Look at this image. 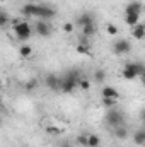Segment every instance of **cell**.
I'll return each mask as SVG.
<instances>
[{"label":"cell","instance_id":"obj_11","mask_svg":"<svg viewBox=\"0 0 145 147\" xmlns=\"http://www.w3.org/2000/svg\"><path fill=\"white\" fill-rule=\"evenodd\" d=\"M94 22V17H92V14H89V12H84V14H80L79 17H77V26H80V28H84V26H87V24H92Z\"/></svg>","mask_w":145,"mask_h":147},{"label":"cell","instance_id":"obj_13","mask_svg":"<svg viewBox=\"0 0 145 147\" xmlns=\"http://www.w3.org/2000/svg\"><path fill=\"white\" fill-rule=\"evenodd\" d=\"M113 135H114L118 140H125V139H128V128H126L125 125L114 127V128H113Z\"/></svg>","mask_w":145,"mask_h":147},{"label":"cell","instance_id":"obj_14","mask_svg":"<svg viewBox=\"0 0 145 147\" xmlns=\"http://www.w3.org/2000/svg\"><path fill=\"white\" fill-rule=\"evenodd\" d=\"M101 96L103 98H113V99H118L119 98V92L113 87V86H104L101 89Z\"/></svg>","mask_w":145,"mask_h":147},{"label":"cell","instance_id":"obj_26","mask_svg":"<svg viewBox=\"0 0 145 147\" xmlns=\"http://www.w3.org/2000/svg\"><path fill=\"white\" fill-rule=\"evenodd\" d=\"M77 87H80L82 91H89V89H91V82H89L87 79H84V77H82V79L77 82Z\"/></svg>","mask_w":145,"mask_h":147},{"label":"cell","instance_id":"obj_5","mask_svg":"<svg viewBox=\"0 0 145 147\" xmlns=\"http://www.w3.org/2000/svg\"><path fill=\"white\" fill-rule=\"evenodd\" d=\"M113 51H114V55H128L132 51V43L128 39H123V38L116 39L113 43Z\"/></svg>","mask_w":145,"mask_h":147},{"label":"cell","instance_id":"obj_1","mask_svg":"<svg viewBox=\"0 0 145 147\" xmlns=\"http://www.w3.org/2000/svg\"><path fill=\"white\" fill-rule=\"evenodd\" d=\"M121 74H123V79H126V80H133L137 77H142L144 79L145 65L142 62H128V63H125Z\"/></svg>","mask_w":145,"mask_h":147},{"label":"cell","instance_id":"obj_22","mask_svg":"<svg viewBox=\"0 0 145 147\" xmlns=\"http://www.w3.org/2000/svg\"><path fill=\"white\" fill-rule=\"evenodd\" d=\"M77 51H79L80 55H91V46H89V43H87V41H82L80 45H77Z\"/></svg>","mask_w":145,"mask_h":147},{"label":"cell","instance_id":"obj_20","mask_svg":"<svg viewBox=\"0 0 145 147\" xmlns=\"http://www.w3.org/2000/svg\"><path fill=\"white\" fill-rule=\"evenodd\" d=\"M96 146H101V139H99V135H96V134L87 135V147H96Z\"/></svg>","mask_w":145,"mask_h":147},{"label":"cell","instance_id":"obj_25","mask_svg":"<svg viewBox=\"0 0 145 147\" xmlns=\"http://www.w3.org/2000/svg\"><path fill=\"white\" fill-rule=\"evenodd\" d=\"M44 132L50 134V135H62V134H63V128H58V127H46Z\"/></svg>","mask_w":145,"mask_h":147},{"label":"cell","instance_id":"obj_28","mask_svg":"<svg viewBox=\"0 0 145 147\" xmlns=\"http://www.w3.org/2000/svg\"><path fill=\"white\" fill-rule=\"evenodd\" d=\"M75 142H77V146H80V147H87V135H77Z\"/></svg>","mask_w":145,"mask_h":147},{"label":"cell","instance_id":"obj_23","mask_svg":"<svg viewBox=\"0 0 145 147\" xmlns=\"http://www.w3.org/2000/svg\"><path fill=\"white\" fill-rule=\"evenodd\" d=\"M39 87V82H38V79H29L26 84H24V89L28 91V92H31V91H34Z\"/></svg>","mask_w":145,"mask_h":147},{"label":"cell","instance_id":"obj_9","mask_svg":"<svg viewBox=\"0 0 145 147\" xmlns=\"http://www.w3.org/2000/svg\"><path fill=\"white\" fill-rule=\"evenodd\" d=\"M142 10H144V3L138 2V0H133V2H130V3L126 5L125 14H138V16H140Z\"/></svg>","mask_w":145,"mask_h":147},{"label":"cell","instance_id":"obj_12","mask_svg":"<svg viewBox=\"0 0 145 147\" xmlns=\"http://www.w3.org/2000/svg\"><path fill=\"white\" fill-rule=\"evenodd\" d=\"M132 36L135 38V39H138V41H142L145 38V26L142 22H138V24H135L132 28Z\"/></svg>","mask_w":145,"mask_h":147},{"label":"cell","instance_id":"obj_15","mask_svg":"<svg viewBox=\"0 0 145 147\" xmlns=\"http://www.w3.org/2000/svg\"><path fill=\"white\" fill-rule=\"evenodd\" d=\"M133 142L138 147H144V144H145V130L144 128H138V130L133 134Z\"/></svg>","mask_w":145,"mask_h":147},{"label":"cell","instance_id":"obj_10","mask_svg":"<svg viewBox=\"0 0 145 147\" xmlns=\"http://www.w3.org/2000/svg\"><path fill=\"white\" fill-rule=\"evenodd\" d=\"M44 82H46V87L51 89V91H58V87H60V77L55 75V74L46 75V80Z\"/></svg>","mask_w":145,"mask_h":147},{"label":"cell","instance_id":"obj_2","mask_svg":"<svg viewBox=\"0 0 145 147\" xmlns=\"http://www.w3.org/2000/svg\"><path fill=\"white\" fill-rule=\"evenodd\" d=\"M12 24H14V33H15V36L19 41H26V39H29L31 34H33V28L29 26V22L28 21H22V19H14L12 21Z\"/></svg>","mask_w":145,"mask_h":147},{"label":"cell","instance_id":"obj_3","mask_svg":"<svg viewBox=\"0 0 145 147\" xmlns=\"http://www.w3.org/2000/svg\"><path fill=\"white\" fill-rule=\"evenodd\" d=\"M106 123H108L109 127H119V125H125V113L121 110H118L116 106L114 108H109L108 113H106Z\"/></svg>","mask_w":145,"mask_h":147},{"label":"cell","instance_id":"obj_30","mask_svg":"<svg viewBox=\"0 0 145 147\" xmlns=\"http://www.w3.org/2000/svg\"><path fill=\"white\" fill-rule=\"evenodd\" d=\"M58 147H72V144H70L68 140H63V142H60V144H58Z\"/></svg>","mask_w":145,"mask_h":147},{"label":"cell","instance_id":"obj_21","mask_svg":"<svg viewBox=\"0 0 145 147\" xmlns=\"http://www.w3.org/2000/svg\"><path fill=\"white\" fill-rule=\"evenodd\" d=\"M19 55H21L22 58H29V57L33 55V46H29V45H22V46L19 48Z\"/></svg>","mask_w":145,"mask_h":147},{"label":"cell","instance_id":"obj_18","mask_svg":"<svg viewBox=\"0 0 145 147\" xmlns=\"http://www.w3.org/2000/svg\"><path fill=\"white\" fill-rule=\"evenodd\" d=\"M125 22H126L130 28H133L135 24L140 22V16H138V14H126V16H125Z\"/></svg>","mask_w":145,"mask_h":147},{"label":"cell","instance_id":"obj_6","mask_svg":"<svg viewBox=\"0 0 145 147\" xmlns=\"http://www.w3.org/2000/svg\"><path fill=\"white\" fill-rule=\"evenodd\" d=\"M75 87H77V80H73V79L67 77V75L60 77V87H58V91H62L65 94H70V92L75 91Z\"/></svg>","mask_w":145,"mask_h":147},{"label":"cell","instance_id":"obj_24","mask_svg":"<svg viewBox=\"0 0 145 147\" xmlns=\"http://www.w3.org/2000/svg\"><path fill=\"white\" fill-rule=\"evenodd\" d=\"M101 103H103V106H104V108H114V106H116V105H118V99H113V98H103V101H101Z\"/></svg>","mask_w":145,"mask_h":147},{"label":"cell","instance_id":"obj_33","mask_svg":"<svg viewBox=\"0 0 145 147\" xmlns=\"http://www.w3.org/2000/svg\"><path fill=\"white\" fill-rule=\"evenodd\" d=\"M96 147H101V146H96Z\"/></svg>","mask_w":145,"mask_h":147},{"label":"cell","instance_id":"obj_19","mask_svg":"<svg viewBox=\"0 0 145 147\" xmlns=\"http://www.w3.org/2000/svg\"><path fill=\"white\" fill-rule=\"evenodd\" d=\"M82 34H84V38H91L96 34V24L92 22V24H87V26H84L82 28Z\"/></svg>","mask_w":145,"mask_h":147},{"label":"cell","instance_id":"obj_16","mask_svg":"<svg viewBox=\"0 0 145 147\" xmlns=\"http://www.w3.org/2000/svg\"><path fill=\"white\" fill-rule=\"evenodd\" d=\"M9 24H10V16H9V12L3 10V9H0V29L7 28Z\"/></svg>","mask_w":145,"mask_h":147},{"label":"cell","instance_id":"obj_4","mask_svg":"<svg viewBox=\"0 0 145 147\" xmlns=\"http://www.w3.org/2000/svg\"><path fill=\"white\" fill-rule=\"evenodd\" d=\"M34 31H36L38 36L41 38H48L51 36V33H53V26L48 22V21H43V19H38L36 24H34Z\"/></svg>","mask_w":145,"mask_h":147},{"label":"cell","instance_id":"obj_7","mask_svg":"<svg viewBox=\"0 0 145 147\" xmlns=\"http://www.w3.org/2000/svg\"><path fill=\"white\" fill-rule=\"evenodd\" d=\"M56 16V10L51 7V5H44V3H39V12H38V19H53Z\"/></svg>","mask_w":145,"mask_h":147},{"label":"cell","instance_id":"obj_29","mask_svg":"<svg viewBox=\"0 0 145 147\" xmlns=\"http://www.w3.org/2000/svg\"><path fill=\"white\" fill-rule=\"evenodd\" d=\"M73 29H75V24H72V22H65L63 24V33L70 34V33H73Z\"/></svg>","mask_w":145,"mask_h":147},{"label":"cell","instance_id":"obj_31","mask_svg":"<svg viewBox=\"0 0 145 147\" xmlns=\"http://www.w3.org/2000/svg\"><path fill=\"white\" fill-rule=\"evenodd\" d=\"M0 87H2V79H0Z\"/></svg>","mask_w":145,"mask_h":147},{"label":"cell","instance_id":"obj_27","mask_svg":"<svg viewBox=\"0 0 145 147\" xmlns=\"http://www.w3.org/2000/svg\"><path fill=\"white\" fill-rule=\"evenodd\" d=\"M106 33H108L109 36H116V34L119 33V31H118V26H114V24L109 22L108 26H106Z\"/></svg>","mask_w":145,"mask_h":147},{"label":"cell","instance_id":"obj_17","mask_svg":"<svg viewBox=\"0 0 145 147\" xmlns=\"http://www.w3.org/2000/svg\"><path fill=\"white\" fill-rule=\"evenodd\" d=\"M106 77H108V74H106L104 69H96V70H94V80H96L97 84H104Z\"/></svg>","mask_w":145,"mask_h":147},{"label":"cell","instance_id":"obj_32","mask_svg":"<svg viewBox=\"0 0 145 147\" xmlns=\"http://www.w3.org/2000/svg\"><path fill=\"white\" fill-rule=\"evenodd\" d=\"M0 103H2V98H0Z\"/></svg>","mask_w":145,"mask_h":147},{"label":"cell","instance_id":"obj_8","mask_svg":"<svg viewBox=\"0 0 145 147\" xmlns=\"http://www.w3.org/2000/svg\"><path fill=\"white\" fill-rule=\"evenodd\" d=\"M38 12H39V3H24L21 9V14L24 17H36L38 19Z\"/></svg>","mask_w":145,"mask_h":147}]
</instances>
